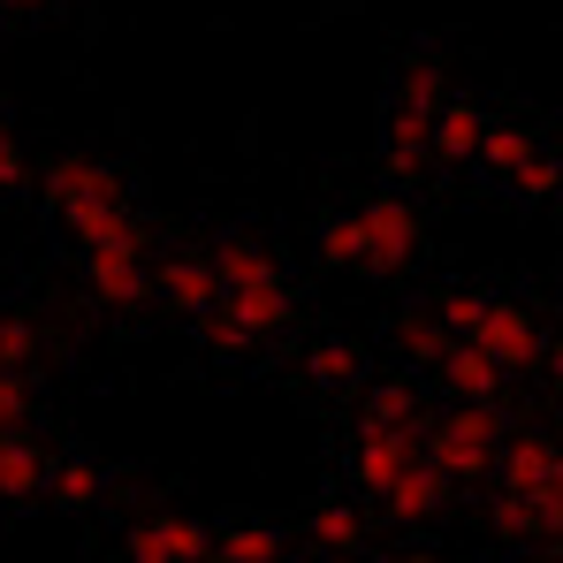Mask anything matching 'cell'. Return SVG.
<instances>
[{
    "label": "cell",
    "instance_id": "obj_9",
    "mask_svg": "<svg viewBox=\"0 0 563 563\" xmlns=\"http://www.w3.org/2000/svg\"><path fill=\"white\" fill-rule=\"evenodd\" d=\"M479 130H487L479 99H442V107L427 114V161H442V168H472Z\"/></svg>",
    "mask_w": 563,
    "mask_h": 563
},
{
    "label": "cell",
    "instance_id": "obj_10",
    "mask_svg": "<svg viewBox=\"0 0 563 563\" xmlns=\"http://www.w3.org/2000/svg\"><path fill=\"white\" fill-rule=\"evenodd\" d=\"M374 503L388 510V526H427V518H434V510L450 503V479H442V472H434L427 457H419V465L404 472V479H388V487H380Z\"/></svg>",
    "mask_w": 563,
    "mask_h": 563
},
{
    "label": "cell",
    "instance_id": "obj_24",
    "mask_svg": "<svg viewBox=\"0 0 563 563\" xmlns=\"http://www.w3.org/2000/svg\"><path fill=\"white\" fill-rule=\"evenodd\" d=\"M320 260H328V267H366L358 213H328V221H320Z\"/></svg>",
    "mask_w": 563,
    "mask_h": 563
},
{
    "label": "cell",
    "instance_id": "obj_31",
    "mask_svg": "<svg viewBox=\"0 0 563 563\" xmlns=\"http://www.w3.org/2000/svg\"><path fill=\"white\" fill-rule=\"evenodd\" d=\"M388 563H442L434 549H404V556H388Z\"/></svg>",
    "mask_w": 563,
    "mask_h": 563
},
{
    "label": "cell",
    "instance_id": "obj_12",
    "mask_svg": "<svg viewBox=\"0 0 563 563\" xmlns=\"http://www.w3.org/2000/svg\"><path fill=\"white\" fill-rule=\"evenodd\" d=\"M46 450L31 442V427H0V503H31L46 495Z\"/></svg>",
    "mask_w": 563,
    "mask_h": 563
},
{
    "label": "cell",
    "instance_id": "obj_2",
    "mask_svg": "<svg viewBox=\"0 0 563 563\" xmlns=\"http://www.w3.org/2000/svg\"><path fill=\"white\" fill-rule=\"evenodd\" d=\"M419 450H427V465L442 472L450 487H457V479H487V472H495V450H503V411H495V404H450V411L419 434Z\"/></svg>",
    "mask_w": 563,
    "mask_h": 563
},
{
    "label": "cell",
    "instance_id": "obj_4",
    "mask_svg": "<svg viewBox=\"0 0 563 563\" xmlns=\"http://www.w3.org/2000/svg\"><path fill=\"white\" fill-rule=\"evenodd\" d=\"M358 236H366V275H396V267L419 260L427 221H419L411 198H366V206H358Z\"/></svg>",
    "mask_w": 563,
    "mask_h": 563
},
{
    "label": "cell",
    "instance_id": "obj_8",
    "mask_svg": "<svg viewBox=\"0 0 563 563\" xmlns=\"http://www.w3.org/2000/svg\"><path fill=\"white\" fill-rule=\"evenodd\" d=\"M85 289H92V305L130 312L153 297V267H145V252H85Z\"/></svg>",
    "mask_w": 563,
    "mask_h": 563
},
{
    "label": "cell",
    "instance_id": "obj_18",
    "mask_svg": "<svg viewBox=\"0 0 563 563\" xmlns=\"http://www.w3.org/2000/svg\"><path fill=\"white\" fill-rule=\"evenodd\" d=\"M533 153H541V145H533V130H518V122H487V130H479L472 168H487V176H503V184H510V176H518Z\"/></svg>",
    "mask_w": 563,
    "mask_h": 563
},
{
    "label": "cell",
    "instance_id": "obj_30",
    "mask_svg": "<svg viewBox=\"0 0 563 563\" xmlns=\"http://www.w3.org/2000/svg\"><path fill=\"white\" fill-rule=\"evenodd\" d=\"M23 176H31V161H23V145H15V130L0 122V190H15Z\"/></svg>",
    "mask_w": 563,
    "mask_h": 563
},
{
    "label": "cell",
    "instance_id": "obj_27",
    "mask_svg": "<svg viewBox=\"0 0 563 563\" xmlns=\"http://www.w3.org/2000/svg\"><path fill=\"white\" fill-rule=\"evenodd\" d=\"M479 305H487V289H442V305H434V320L465 343L472 335V320H479Z\"/></svg>",
    "mask_w": 563,
    "mask_h": 563
},
{
    "label": "cell",
    "instance_id": "obj_34",
    "mask_svg": "<svg viewBox=\"0 0 563 563\" xmlns=\"http://www.w3.org/2000/svg\"><path fill=\"white\" fill-rule=\"evenodd\" d=\"M541 563H556V556H541Z\"/></svg>",
    "mask_w": 563,
    "mask_h": 563
},
{
    "label": "cell",
    "instance_id": "obj_26",
    "mask_svg": "<svg viewBox=\"0 0 563 563\" xmlns=\"http://www.w3.org/2000/svg\"><path fill=\"white\" fill-rule=\"evenodd\" d=\"M198 343H206V351H221V358H244V351H260V343H252V335H244V328H236L221 305H213V312H198Z\"/></svg>",
    "mask_w": 563,
    "mask_h": 563
},
{
    "label": "cell",
    "instance_id": "obj_17",
    "mask_svg": "<svg viewBox=\"0 0 563 563\" xmlns=\"http://www.w3.org/2000/svg\"><path fill=\"white\" fill-rule=\"evenodd\" d=\"M46 495L62 510H99L107 503V465H92V457H54L46 465Z\"/></svg>",
    "mask_w": 563,
    "mask_h": 563
},
{
    "label": "cell",
    "instance_id": "obj_15",
    "mask_svg": "<svg viewBox=\"0 0 563 563\" xmlns=\"http://www.w3.org/2000/svg\"><path fill=\"white\" fill-rule=\"evenodd\" d=\"M442 380H450V396H457V404H503V366H487V358H479V351H472V343H450V351H442Z\"/></svg>",
    "mask_w": 563,
    "mask_h": 563
},
{
    "label": "cell",
    "instance_id": "obj_7",
    "mask_svg": "<svg viewBox=\"0 0 563 563\" xmlns=\"http://www.w3.org/2000/svg\"><path fill=\"white\" fill-rule=\"evenodd\" d=\"M427 450H419V427H358V450H351V479L380 495L388 479H404V472L419 465Z\"/></svg>",
    "mask_w": 563,
    "mask_h": 563
},
{
    "label": "cell",
    "instance_id": "obj_21",
    "mask_svg": "<svg viewBox=\"0 0 563 563\" xmlns=\"http://www.w3.org/2000/svg\"><path fill=\"white\" fill-rule=\"evenodd\" d=\"M388 168H396V176H419V168H427V114L388 107Z\"/></svg>",
    "mask_w": 563,
    "mask_h": 563
},
{
    "label": "cell",
    "instance_id": "obj_13",
    "mask_svg": "<svg viewBox=\"0 0 563 563\" xmlns=\"http://www.w3.org/2000/svg\"><path fill=\"white\" fill-rule=\"evenodd\" d=\"M563 526V495H495V533L533 549V541H556Z\"/></svg>",
    "mask_w": 563,
    "mask_h": 563
},
{
    "label": "cell",
    "instance_id": "obj_23",
    "mask_svg": "<svg viewBox=\"0 0 563 563\" xmlns=\"http://www.w3.org/2000/svg\"><path fill=\"white\" fill-rule=\"evenodd\" d=\"M396 343H404V351H411L419 366H442V351H450L457 335H450V328H442L434 312H404V320H396Z\"/></svg>",
    "mask_w": 563,
    "mask_h": 563
},
{
    "label": "cell",
    "instance_id": "obj_35",
    "mask_svg": "<svg viewBox=\"0 0 563 563\" xmlns=\"http://www.w3.org/2000/svg\"><path fill=\"white\" fill-rule=\"evenodd\" d=\"M206 563H213V556H206Z\"/></svg>",
    "mask_w": 563,
    "mask_h": 563
},
{
    "label": "cell",
    "instance_id": "obj_1",
    "mask_svg": "<svg viewBox=\"0 0 563 563\" xmlns=\"http://www.w3.org/2000/svg\"><path fill=\"white\" fill-rule=\"evenodd\" d=\"M206 267H213V305H221L252 343H275L282 328L297 320V289H289V275H282V260L267 252V244L229 236Z\"/></svg>",
    "mask_w": 563,
    "mask_h": 563
},
{
    "label": "cell",
    "instance_id": "obj_28",
    "mask_svg": "<svg viewBox=\"0 0 563 563\" xmlns=\"http://www.w3.org/2000/svg\"><path fill=\"white\" fill-rule=\"evenodd\" d=\"M31 374H0V427H31Z\"/></svg>",
    "mask_w": 563,
    "mask_h": 563
},
{
    "label": "cell",
    "instance_id": "obj_25",
    "mask_svg": "<svg viewBox=\"0 0 563 563\" xmlns=\"http://www.w3.org/2000/svg\"><path fill=\"white\" fill-rule=\"evenodd\" d=\"M31 366H38V328L8 312L0 320V374H31Z\"/></svg>",
    "mask_w": 563,
    "mask_h": 563
},
{
    "label": "cell",
    "instance_id": "obj_22",
    "mask_svg": "<svg viewBox=\"0 0 563 563\" xmlns=\"http://www.w3.org/2000/svg\"><path fill=\"white\" fill-rule=\"evenodd\" d=\"M267 556H282L275 526H229V533H213V563H267Z\"/></svg>",
    "mask_w": 563,
    "mask_h": 563
},
{
    "label": "cell",
    "instance_id": "obj_33",
    "mask_svg": "<svg viewBox=\"0 0 563 563\" xmlns=\"http://www.w3.org/2000/svg\"><path fill=\"white\" fill-rule=\"evenodd\" d=\"M267 563H289V556H267Z\"/></svg>",
    "mask_w": 563,
    "mask_h": 563
},
{
    "label": "cell",
    "instance_id": "obj_3",
    "mask_svg": "<svg viewBox=\"0 0 563 563\" xmlns=\"http://www.w3.org/2000/svg\"><path fill=\"white\" fill-rule=\"evenodd\" d=\"M465 343L487 358V366H503V374H533V366L549 358V335H541V320H533L518 297H487Z\"/></svg>",
    "mask_w": 563,
    "mask_h": 563
},
{
    "label": "cell",
    "instance_id": "obj_32",
    "mask_svg": "<svg viewBox=\"0 0 563 563\" xmlns=\"http://www.w3.org/2000/svg\"><path fill=\"white\" fill-rule=\"evenodd\" d=\"M0 8H46V0H0Z\"/></svg>",
    "mask_w": 563,
    "mask_h": 563
},
{
    "label": "cell",
    "instance_id": "obj_5",
    "mask_svg": "<svg viewBox=\"0 0 563 563\" xmlns=\"http://www.w3.org/2000/svg\"><path fill=\"white\" fill-rule=\"evenodd\" d=\"M122 549H130V563H206L213 556V533L198 518H184V510H153V518L130 526Z\"/></svg>",
    "mask_w": 563,
    "mask_h": 563
},
{
    "label": "cell",
    "instance_id": "obj_29",
    "mask_svg": "<svg viewBox=\"0 0 563 563\" xmlns=\"http://www.w3.org/2000/svg\"><path fill=\"white\" fill-rule=\"evenodd\" d=\"M510 190H518V198H533V206H541V198H556V161H549V153H533V161L510 176Z\"/></svg>",
    "mask_w": 563,
    "mask_h": 563
},
{
    "label": "cell",
    "instance_id": "obj_20",
    "mask_svg": "<svg viewBox=\"0 0 563 563\" xmlns=\"http://www.w3.org/2000/svg\"><path fill=\"white\" fill-rule=\"evenodd\" d=\"M450 99V77H442V62L434 54H411L404 62V77H396V107H411V114H434Z\"/></svg>",
    "mask_w": 563,
    "mask_h": 563
},
{
    "label": "cell",
    "instance_id": "obj_19",
    "mask_svg": "<svg viewBox=\"0 0 563 563\" xmlns=\"http://www.w3.org/2000/svg\"><path fill=\"white\" fill-rule=\"evenodd\" d=\"M358 396H366V404H358L366 427H419V388H411V380H366Z\"/></svg>",
    "mask_w": 563,
    "mask_h": 563
},
{
    "label": "cell",
    "instance_id": "obj_11",
    "mask_svg": "<svg viewBox=\"0 0 563 563\" xmlns=\"http://www.w3.org/2000/svg\"><path fill=\"white\" fill-rule=\"evenodd\" d=\"M153 297H161L168 312L198 320V312H213V267H206L198 252H176V260L153 267Z\"/></svg>",
    "mask_w": 563,
    "mask_h": 563
},
{
    "label": "cell",
    "instance_id": "obj_6",
    "mask_svg": "<svg viewBox=\"0 0 563 563\" xmlns=\"http://www.w3.org/2000/svg\"><path fill=\"white\" fill-rule=\"evenodd\" d=\"M487 479H503V495H556L563 487V450L549 434H503V450H495V472Z\"/></svg>",
    "mask_w": 563,
    "mask_h": 563
},
{
    "label": "cell",
    "instance_id": "obj_16",
    "mask_svg": "<svg viewBox=\"0 0 563 563\" xmlns=\"http://www.w3.org/2000/svg\"><path fill=\"white\" fill-rule=\"evenodd\" d=\"M305 533H312V549L358 563V549H366V510H358V503H320V510L305 518Z\"/></svg>",
    "mask_w": 563,
    "mask_h": 563
},
{
    "label": "cell",
    "instance_id": "obj_14",
    "mask_svg": "<svg viewBox=\"0 0 563 563\" xmlns=\"http://www.w3.org/2000/svg\"><path fill=\"white\" fill-rule=\"evenodd\" d=\"M305 374H312V388L351 396V388H366V343H351V335H320V343L305 351Z\"/></svg>",
    "mask_w": 563,
    "mask_h": 563
}]
</instances>
